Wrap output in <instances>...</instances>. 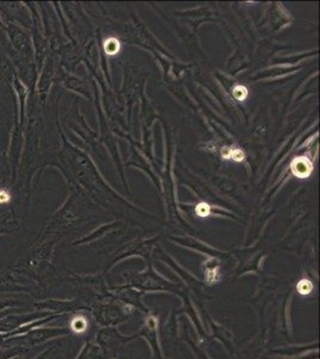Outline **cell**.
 <instances>
[{
	"mask_svg": "<svg viewBox=\"0 0 320 359\" xmlns=\"http://www.w3.org/2000/svg\"><path fill=\"white\" fill-rule=\"evenodd\" d=\"M5 32L11 46L10 53H13V57H20L27 62H34L35 57H34L33 41H32L30 30H27L17 23L10 22L6 23Z\"/></svg>",
	"mask_w": 320,
	"mask_h": 359,
	"instance_id": "cell-1",
	"label": "cell"
},
{
	"mask_svg": "<svg viewBox=\"0 0 320 359\" xmlns=\"http://www.w3.org/2000/svg\"><path fill=\"white\" fill-rule=\"evenodd\" d=\"M20 222L13 216L0 218V235L13 233L20 230Z\"/></svg>",
	"mask_w": 320,
	"mask_h": 359,
	"instance_id": "cell-2",
	"label": "cell"
},
{
	"mask_svg": "<svg viewBox=\"0 0 320 359\" xmlns=\"http://www.w3.org/2000/svg\"><path fill=\"white\" fill-rule=\"evenodd\" d=\"M292 169L295 175L300 176V177H306L312 172V164L309 163L307 159L301 157V158L295 159L293 162Z\"/></svg>",
	"mask_w": 320,
	"mask_h": 359,
	"instance_id": "cell-3",
	"label": "cell"
},
{
	"mask_svg": "<svg viewBox=\"0 0 320 359\" xmlns=\"http://www.w3.org/2000/svg\"><path fill=\"white\" fill-rule=\"evenodd\" d=\"M233 94H235V98H237V100L243 101V100H245L247 96L246 88L242 86H235V90H233Z\"/></svg>",
	"mask_w": 320,
	"mask_h": 359,
	"instance_id": "cell-4",
	"label": "cell"
},
{
	"mask_svg": "<svg viewBox=\"0 0 320 359\" xmlns=\"http://www.w3.org/2000/svg\"><path fill=\"white\" fill-rule=\"evenodd\" d=\"M118 47H120V45H118V41H116L115 39H111V40H109V41H106V50L109 54H115L118 50Z\"/></svg>",
	"mask_w": 320,
	"mask_h": 359,
	"instance_id": "cell-5",
	"label": "cell"
},
{
	"mask_svg": "<svg viewBox=\"0 0 320 359\" xmlns=\"http://www.w3.org/2000/svg\"><path fill=\"white\" fill-rule=\"evenodd\" d=\"M298 290L300 291L301 294H309L312 290V284L309 280H301L298 285Z\"/></svg>",
	"mask_w": 320,
	"mask_h": 359,
	"instance_id": "cell-6",
	"label": "cell"
},
{
	"mask_svg": "<svg viewBox=\"0 0 320 359\" xmlns=\"http://www.w3.org/2000/svg\"><path fill=\"white\" fill-rule=\"evenodd\" d=\"M211 212V208L208 206L207 204H204V203H201V204L197 205V208H196V213L201 217H207Z\"/></svg>",
	"mask_w": 320,
	"mask_h": 359,
	"instance_id": "cell-7",
	"label": "cell"
},
{
	"mask_svg": "<svg viewBox=\"0 0 320 359\" xmlns=\"http://www.w3.org/2000/svg\"><path fill=\"white\" fill-rule=\"evenodd\" d=\"M231 157L237 162H240L244 159V152L242 150H233L231 151Z\"/></svg>",
	"mask_w": 320,
	"mask_h": 359,
	"instance_id": "cell-8",
	"label": "cell"
},
{
	"mask_svg": "<svg viewBox=\"0 0 320 359\" xmlns=\"http://www.w3.org/2000/svg\"><path fill=\"white\" fill-rule=\"evenodd\" d=\"M0 29H6V25H5V22L3 21V18L0 17Z\"/></svg>",
	"mask_w": 320,
	"mask_h": 359,
	"instance_id": "cell-9",
	"label": "cell"
},
{
	"mask_svg": "<svg viewBox=\"0 0 320 359\" xmlns=\"http://www.w3.org/2000/svg\"><path fill=\"white\" fill-rule=\"evenodd\" d=\"M5 337L4 335H0V345H3V343H4Z\"/></svg>",
	"mask_w": 320,
	"mask_h": 359,
	"instance_id": "cell-10",
	"label": "cell"
},
{
	"mask_svg": "<svg viewBox=\"0 0 320 359\" xmlns=\"http://www.w3.org/2000/svg\"><path fill=\"white\" fill-rule=\"evenodd\" d=\"M1 182H4V180H1V176H0V184H1Z\"/></svg>",
	"mask_w": 320,
	"mask_h": 359,
	"instance_id": "cell-11",
	"label": "cell"
}]
</instances>
